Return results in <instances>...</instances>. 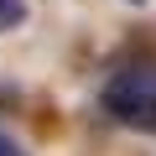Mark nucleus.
<instances>
[{"instance_id":"2","label":"nucleus","mask_w":156,"mask_h":156,"mask_svg":"<svg viewBox=\"0 0 156 156\" xmlns=\"http://www.w3.org/2000/svg\"><path fill=\"white\" fill-rule=\"evenodd\" d=\"M26 21V0H0V31H16Z\"/></svg>"},{"instance_id":"1","label":"nucleus","mask_w":156,"mask_h":156,"mask_svg":"<svg viewBox=\"0 0 156 156\" xmlns=\"http://www.w3.org/2000/svg\"><path fill=\"white\" fill-rule=\"evenodd\" d=\"M104 109L109 120L156 135V62H130L104 83Z\"/></svg>"},{"instance_id":"3","label":"nucleus","mask_w":156,"mask_h":156,"mask_svg":"<svg viewBox=\"0 0 156 156\" xmlns=\"http://www.w3.org/2000/svg\"><path fill=\"white\" fill-rule=\"evenodd\" d=\"M0 156H26V151H21V146H16L11 135H0Z\"/></svg>"}]
</instances>
